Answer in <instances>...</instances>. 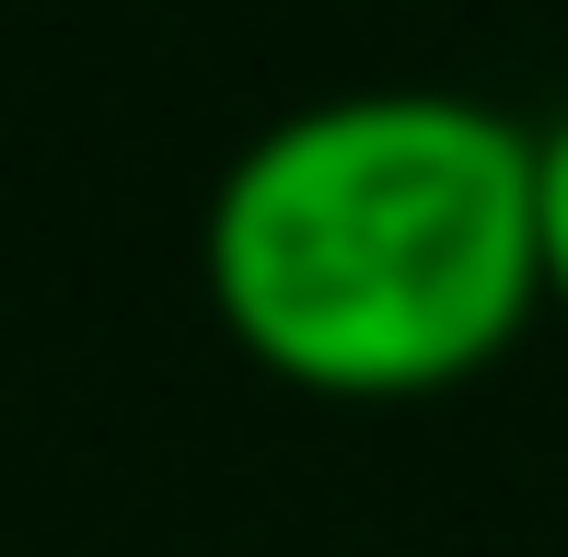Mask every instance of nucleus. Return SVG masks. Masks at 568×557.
Segmentation results:
<instances>
[{"mask_svg":"<svg viewBox=\"0 0 568 557\" xmlns=\"http://www.w3.org/2000/svg\"><path fill=\"white\" fill-rule=\"evenodd\" d=\"M210 302L314 395H429L476 372L546 302L534 129L429 82L291 105L210 186Z\"/></svg>","mask_w":568,"mask_h":557,"instance_id":"nucleus-1","label":"nucleus"},{"mask_svg":"<svg viewBox=\"0 0 568 557\" xmlns=\"http://www.w3.org/2000/svg\"><path fill=\"white\" fill-rule=\"evenodd\" d=\"M534 244H546V291L568 302V117L534 140Z\"/></svg>","mask_w":568,"mask_h":557,"instance_id":"nucleus-2","label":"nucleus"}]
</instances>
